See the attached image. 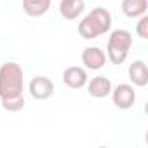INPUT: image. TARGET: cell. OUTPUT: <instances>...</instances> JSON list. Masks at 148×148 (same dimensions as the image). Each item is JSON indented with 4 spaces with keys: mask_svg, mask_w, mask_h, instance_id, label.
I'll use <instances>...</instances> for the list:
<instances>
[{
    "mask_svg": "<svg viewBox=\"0 0 148 148\" xmlns=\"http://www.w3.org/2000/svg\"><path fill=\"white\" fill-rule=\"evenodd\" d=\"M129 80L136 86V87H145L148 84V68L146 63L141 59H136L129 64Z\"/></svg>",
    "mask_w": 148,
    "mask_h": 148,
    "instance_id": "cell-8",
    "label": "cell"
},
{
    "mask_svg": "<svg viewBox=\"0 0 148 148\" xmlns=\"http://www.w3.org/2000/svg\"><path fill=\"white\" fill-rule=\"evenodd\" d=\"M136 33L141 37V38H148V16L145 14V16H141L139 18V21H138V25H136Z\"/></svg>",
    "mask_w": 148,
    "mask_h": 148,
    "instance_id": "cell-14",
    "label": "cell"
},
{
    "mask_svg": "<svg viewBox=\"0 0 148 148\" xmlns=\"http://www.w3.org/2000/svg\"><path fill=\"white\" fill-rule=\"evenodd\" d=\"M87 71L80 66H68L63 71V82L70 89H80L87 84Z\"/></svg>",
    "mask_w": 148,
    "mask_h": 148,
    "instance_id": "cell-6",
    "label": "cell"
},
{
    "mask_svg": "<svg viewBox=\"0 0 148 148\" xmlns=\"http://www.w3.org/2000/svg\"><path fill=\"white\" fill-rule=\"evenodd\" d=\"M146 0H122V12L127 18H141L146 14Z\"/></svg>",
    "mask_w": 148,
    "mask_h": 148,
    "instance_id": "cell-12",
    "label": "cell"
},
{
    "mask_svg": "<svg viewBox=\"0 0 148 148\" xmlns=\"http://www.w3.org/2000/svg\"><path fill=\"white\" fill-rule=\"evenodd\" d=\"M82 63L87 70H101L106 63V54L99 47H86L82 52Z\"/></svg>",
    "mask_w": 148,
    "mask_h": 148,
    "instance_id": "cell-7",
    "label": "cell"
},
{
    "mask_svg": "<svg viewBox=\"0 0 148 148\" xmlns=\"http://www.w3.org/2000/svg\"><path fill=\"white\" fill-rule=\"evenodd\" d=\"M28 91H30V94H32L33 99L44 101V99H49L54 94V84H52L51 79L40 75V77L32 79V82L28 86Z\"/></svg>",
    "mask_w": 148,
    "mask_h": 148,
    "instance_id": "cell-5",
    "label": "cell"
},
{
    "mask_svg": "<svg viewBox=\"0 0 148 148\" xmlns=\"http://www.w3.org/2000/svg\"><path fill=\"white\" fill-rule=\"evenodd\" d=\"M131 47H132V35L127 30H113L106 44L108 59L113 64H122L127 59Z\"/></svg>",
    "mask_w": 148,
    "mask_h": 148,
    "instance_id": "cell-3",
    "label": "cell"
},
{
    "mask_svg": "<svg viewBox=\"0 0 148 148\" xmlns=\"http://www.w3.org/2000/svg\"><path fill=\"white\" fill-rule=\"evenodd\" d=\"M86 9L84 0H61L59 2V14L64 19H77Z\"/></svg>",
    "mask_w": 148,
    "mask_h": 148,
    "instance_id": "cell-10",
    "label": "cell"
},
{
    "mask_svg": "<svg viewBox=\"0 0 148 148\" xmlns=\"http://www.w3.org/2000/svg\"><path fill=\"white\" fill-rule=\"evenodd\" d=\"M87 91L92 98H106L110 92H112V80L99 75V77H94L91 80H87Z\"/></svg>",
    "mask_w": 148,
    "mask_h": 148,
    "instance_id": "cell-9",
    "label": "cell"
},
{
    "mask_svg": "<svg viewBox=\"0 0 148 148\" xmlns=\"http://www.w3.org/2000/svg\"><path fill=\"white\" fill-rule=\"evenodd\" d=\"M23 68L18 63H4L0 66V99L23 94Z\"/></svg>",
    "mask_w": 148,
    "mask_h": 148,
    "instance_id": "cell-2",
    "label": "cell"
},
{
    "mask_svg": "<svg viewBox=\"0 0 148 148\" xmlns=\"http://www.w3.org/2000/svg\"><path fill=\"white\" fill-rule=\"evenodd\" d=\"M2 106H4L7 112H19V110H23V106H25V96L19 94V96H14V98L2 99Z\"/></svg>",
    "mask_w": 148,
    "mask_h": 148,
    "instance_id": "cell-13",
    "label": "cell"
},
{
    "mask_svg": "<svg viewBox=\"0 0 148 148\" xmlns=\"http://www.w3.org/2000/svg\"><path fill=\"white\" fill-rule=\"evenodd\" d=\"M112 28V14L105 7H96L92 9L80 23H79V33L86 40L98 38L110 32Z\"/></svg>",
    "mask_w": 148,
    "mask_h": 148,
    "instance_id": "cell-1",
    "label": "cell"
},
{
    "mask_svg": "<svg viewBox=\"0 0 148 148\" xmlns=\"http://www.w3.org/2000/svg\"><path fill=\"white\" fill-rule=\"evenodd\" d=\"M51 9V0H23V11L30 18H40Z\"/></svg>",
    "mask_w": 148,
    "mask_h": 148,
    "instance_id": "cell-11",
    "label": "cell"
},
{
    "mask_svg": "<svg viewBox=\"0 0 148 148\" xmlns=\"http://www.w3.org/2000/svg\"><path fill=\"white\" fill-rule=\"evenodd\" d=\"M110 94H112L113 105L119 110H129L136 101V91L129 84H119L115 89H112Z\"/></svg>",
    "mask_w": 148,
    "mask_h": 148,
    "instance_id": "cell-4",
    "label": "cell"
}]
</instances>
